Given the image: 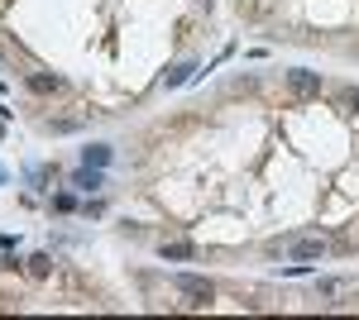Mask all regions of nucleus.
Here are the masks:
<instances>
[{
	"mask_svg": "<svg viewBox=\"0 0 359 320\" xmlns=\"http://www.w3.org/2000/svg\"><path fill=\"white\" fill-rule=\"evenodd\" d=\"M111 158H115L111 144H86V148H82V162H86V167H106Z\"/></svg>",
	"mask_w": 359,
	"mask_h": 320,
	"instance_id": "7",
	"label": "nucleus"
},
{
	"mask_svg": "<svg viewBox=\"0 0 359 320\" xmlns=\"http://www.w3.org/2000/svg\"><path fill=\"white\" fill-rule=\"evenodd\" d=\"M53 211H62V215L77 211V196H72V191H57V196H53Z\"/></svg>",
	"mask_w": 359,
	"mask_h": 320,
	"instance_id": "12",
	"label": "nucleus"
},
{
	"mask_svg": "<svg viewBox=\"0 0 359 320\" xmlns=\"http://www.w3.org/2000/svg\"><path fill=\"white\" fill-rule=\"evenodd\" d=\"M287 91H292L297 101H316V96H321V72H311V67H292V72H287Z\"/></svg>",
	"mask_w": 359,
	"mask_h": 320,
	"instance_id": "3",
	"label": "nucleus"
},
{
	"mask_svg": "<svg viewBox=\"0 0 359 320\" xmlns=\"http://www.w3.org/2000/svg\"><path fill=\"white\" fill-rule=\"evenodd\" d=\"M335 106L345 110V115H359V86H340L335 91Z\"/></svg>",
	"mask_w": 359,
	"mask_h": 320,
	"instance_id": "9",
	"label": "nucleus"
},
{
	"mask_svg": "<svg viewBox=\"0 0 359 320\" xmlns=\"http://www.w3.org/2000/svg\"><path fill=\"white\" fill-rule=\"evenodd\" d=\"M29 272H34V277H48V272H53V258H48V253H34V258H29Z\"/></svg>",
	"mask_w": 359,
	"mask_h": 320,
	"instance_id": "10",
	"label": "nucleus"
},
{
	"mask_svg": "<svg viewBox=\"0 0 359 320\" xmlns=\"http://www.w3.org/2000/svg\"><path fill=\"white\" fill-rule=\"evenodd\" d=\"M172 287L187 296V306H211L216 301V282L201 272H172Z\"/></svg>",
	"mask_w": 359,
	"mask_h": 320,
	"instance_id": "1",
	"label": "nucleus"
},
{
	"mask_svg": "<svg viewBox=\"0 0 359 320\" xmlns=\"http://www.w3.org/2000/svg\"><path fill=\"white\" fill-rule=\"evenodd\" d=\"M72 187H82V191H101L106 187V167H77V172H72Z\"/></svg>",
	"mask_w": 359,
	"mask_h": 320,
	"instance_id": "6",
	"label": "nucleus"
},
{
	"mask_svg": "<svg viewBox=\"0 0 359 320\" xmlns=\"http://www.w3.org/2000/svg\"><path fill=\"white\" fill-rule=\"evenodd\" d=\"M158 258H168V263H187V258H196V244H187V239H163V244H158Z\"/></svg>",
	"mask_w": 359,
	"mask_h": 320,
	"instance_id": "5",
	"label": "nucleus"
},
{
	"mask_svg": "<svg viewBox=\"0 0 359 320\" xmlns=\"http://www.w3.org/2000/svg\"><path fill=\"white\" fill-rule=\"evenodd\" d=\"M278 249H287V258H292V263H316V258H326V239H321V235H297V239H287V244H273V253Z\"/></svg>",
	"mask_w": 359,
	"mask_h": 320,
	"instance_id": "2",
	"label": "nucleus"
},
{
	"mask_svg": "<svg viewBox=\"0 0 359 320\" xmlns=\"http://www.w3.org/2000/svg\"><path fill=\"white\" fill-rule=\"evenodd\" d=\"M25 86L34 91V96H53V91H62L67 81L57 77V72H29V77H25Z\"/></svg>",
	"mask_w": 359,
	"mask_h": 320,
	"instance_id": "4",
	"label": "nucleus"
},
{
	"mask_svg": "<svg viewBox=\"0 0 359 320\" xmlns=\"http://www.w3.org/2000/svg\"><path fill=\"white\" fill-rule=\"evenodd\" d=\"M82 120H48V134H77Z\"/></svg>",
	"mask_w": 359,
	"mask_h": 320,
	"instance_id": "11",
	"label": "nucleus"
},
{
	"mask_svg": "<svg viewBox=\"0 0 359 320\" xmlns=\"http://www.w3.org/2000/svg\"><path fill=\"white\" fill-rule=\"evenodd\" d=\"M192 72H196V62H177V67L163 77V86H168V91H177V86H187V81H192Z\"/></svg>",
	"mask_w": 359,
	"mask_h": 320,
	"instance_id": "8",
	"label": "nucleus"
}]
</instances>
